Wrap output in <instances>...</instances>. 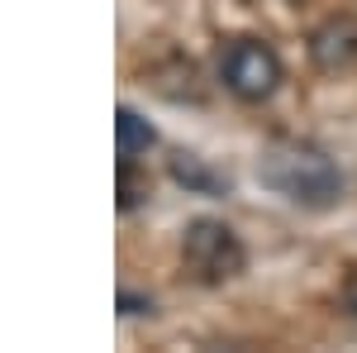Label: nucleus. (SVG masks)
I'll return each mask as SVG.
<instances>
[{"mask_svg":"<svg viewBox=\"0 0 357 353\" xmlns=\"http://www.w3.org/2000/svg\"><path fill=\"white\" fill-rule=\"evenodd\" d=\"M257 177L262 187H272L276 196H286L291 206H305V210H329L343 201V172L324 148L314 143H301V138H281L262 153L257 163Z\"/></svg>","mask_w":357,"mask_h":353,"instance_id":"f257e3e1","label":"nucleus"},{"mask_svg":"<svg viewBox=\"0 0 357 353\" xmlns=\"http://www.w3.org/2000/svg\"><path fill=\"white\" fill-rule=\"evenodd\" d=\"M181 263H186V272H191L200 287H224V282H234L243 272L248 253H243V239L224 219L200 215L181 234Z\"/></svg>","mask_w":357,"mask_h":353,"instance_id":"f03ea898","label":"nucleus"},{"mask_svg":"<svg viewBox=\"0 0 357 353\" xmlns=\"http://www.w3.org/2000/svg\"><path fill=\"white\" fill-rule=\"evenodd\" d=\"M220 82L229 96L238 101H267L276 86H281V57H276L272 43L262 38H234L220 53Z\"/></svg>","mask_w":357,"mask_h":353,"instance_id":"7ed1b4c3","label":"nucleus"},{"mask_svg":"<svg viewBox=\"0 0 357 353\" xmlns=\"http://www.w3.org/2000/svg\"><path fill=\"white\" fill-rule=\"evenodd\" d=\"M310 62L319 72H343L357 62V15H333L310 34Z\"/></svg>","mask_w":357,"mask_h":353,"instance_id":"20e7f679","label":"nucleus"},{"mask_svg":"<svg viewBox=\"0 0 357 353\" xmlns=\"http://www.w3.org/2000/svg\"><path fill=\"white\" fill-rule=\"evenodd\" d=\"M158 143V134H153V124L138 115V110L119 106L114 110V148H119V158H138V153H148Z\"/></svg>","mask_w":357,"mask_h":353,"instance_id":"39448f33","label":"nucleus"},{"mask_svg":"<svg viewBox=\"0 0 357 353\" xmlns=\"http://www.w3.org/2000/svg\"><path fill=\"white\" fill-rule=\"evenodd\" d=\"M172 177L186 191H200V196H224V191H229V177L210 172L205 158H195V153H176V158H172Z\"/></svg>","mask_w":357,"mask_h":353,"instance_id":"423d86ee","label":"nucleus"},{"mask_svg":"<svg viewBox=\"0 0 357 353\" xmlns=\"http://www.w3.org/2000/svg\"><path fill=\"white\" fill-rule=\"evenodd\" d=\"M114 182H119V210H124V215L148 201V177L134 167V158H119V177H114Z\"/></svg>","mask_w":357,"mask_h":353,"instance_id":"0eeeda50","label":"nucleus"},{"mask_svg":"<svg viewBox=\"0 0 357 353\" xmlns=\"http://www.w3.org/2000/svg\"><path fill=\"white\" fill-rule=\"evenodd\" d=\"M153 301L148 296H134V291H119V315H148Z\"/></svg>","mask_w":357,"mask_h":353,"instance_id":"6e6552de","label":"nucleus"},{"mask_svg":"<svg viewBox=\"0 0 357 353\" xmlns=\"http://www.w3.org/2000/svg\"><path fill=\"white\" fill-rule=\"evenodd\" d=\"M343 305H348V310H353V315H357V277H353V282H348V287H343Z\"/></svg>","mask_w":357,"mask_h":353,"instance_id":"1a4fd4ad","label":"nucleus"}]
</instances>
